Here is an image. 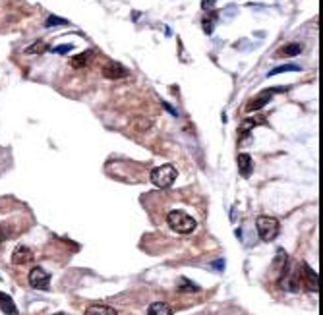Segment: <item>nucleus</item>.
Returning <instances> with one entry per match:
<instances>
[{
    "instance_id": "20",
    "label": "nucleus",
    "mask_w": 323,
    "mask_h": 315,
    "mask_svg": "<svg viewBox=\"0 0 323 315\" xmlns=\"http://www.w3.org/2000/svg\"><path fill=\"white\" fill-rule=\"evenodd\" d=\"M72 48H74V45H58V46L52 48V52H54V54H66V52H70Z\"/></svg>"
},
{
    "instance_id": "18",
    "label": "nucleus",
    "mask_w": 323,
    "mask_h": 315,
    "mask_svg": "<svg viewBox=\"0 0 323 315\" xmlns=\"http://www.w3.org/2000/svg\"><path fill=\"white\" fill-rule=\"evenodd\" d=\"M178 290H184V292H198L200 286L194 284V282H190L188 278H180V282H178Z\"/></svg>"
},
{
    "instance_id": "27",
    "label": "nucleus",
    "mask_w": 323,
    "mask_h": 315,
    "mask_svg": "<svg viewBox=\"0 0 323 315\" xmlns=\"http://www.w3.org/2000/svg\"><path fill=\"white\" fill-rule=\"evenodd\" d=\"M0 280H2V278H0Z\"/></svg>"
},
{
    "instance_id": "14",
    "label": "nucleus",
    "mask_w": 323,
    "mask_h": 315,
    "mask_svg": "<svg viewBox=\"0 0 323 315\" xmlns=\"http://www.w3.org/2000/svg\"><path fill=\"white\" fill-rule=\"evenodd\" d=\"M257 124H265V120L263 116H254V118H246L240 124V135H248V132L252 130V128H255Z\"/></svg>"
},
{
    "instance_id": "26",
    "label": "nucleus",
    "mask_w": 323,
    "mask_h": 315,
    "mask_svg": "<svg viewBox=\"0 0 323 315\" xmlns=\"http://www.w3.org/2000/svg\"><path fill=\"white\" fill-rule=\"evenodd\" d=\"M54 315H66V314H54Z\"/></svg>"
},
{
    "instance_id": "11",
    "label": "nucleus",
    "mask_w": 323,
    "mask_h": 315,
    "mask_svg": "<svg viewBox=\"0 0 323 315\" xmlns=\"http://www.w3.org/2000/svg\"><path fill=\"white\" fill-rule=\"evenodd\" d=\"M0 310L6 315H18V308H16L14 300L4 292H0Z\"/></svg>"
},
{
    "instance_id": "10",
    "label": "nucleus",
    "mask_w": 323,
    "mask_h": 315,
    "mask_svg": "<svg viewBox=\"0 0 323 315\" xmlns=\"http://www.w3.org/2000/svg\"><path fill=\"white\" fill-rule=\"evenodd\" d=\"M85 315H118V312L105 304H93L85 310Z\"/></svg>"
},
{
    "instance_id": "16",
    "label": "nucleus",
    "mask_w": 323,
    "mask_h": 315,
    "mask_svg": "<svg viewBox=\"0 0 323 315\" xmlns=\"http://www.w3.org/2000/svg\"><path fill=\"white\" fill-rule=\"evenodd\" d=\"M284 72H300V66L298 64H283L279 68H273L267 72V78H273V76H279V74H284Z\"/></svg>"
},
{
    "instance_id": "1",
    "label": "nucleus",
    "mask_w": 323,
    "mask_h": 315,
    "mask_svg": "<svg viewBox=\"0 0 323 315\" xmlns=\"http://www.w3.org/2000/svg\"><path fill=\"white\" fill-rule=\"evenodd\" d=\"M166 223H168V226H170L174 232H178V234H190V232H194L196 226H198L196 219H192L188 213L178 211V209H174V211H170V213L166 215Z\"/></svg>"
},
{
    "instance_id": "5",
    "label": "nucleus",
    "mask_w": 323,
    "mask_h": 315,
    "mask_svg": "<svg viewBox=\"0 0 323 315\" xmlns=\"http://www.w3.org/2000/svg\"><path fill=\"white\" fill-rule=\"evenodd\" d=\"M300 271H302L300 275H302L304 286H306L310 292H320V276H318V273H316L308 263H302Z\"/></svg>"
},
{
    "instance_id": "19",
    "label": "nucleus",
    "mask_w": 323,
    "mask_h": 315,
    "mask_svg": "<svg viewBox=\"0 0 323 315\" xmlns=\"http://www.w3.org/2000/svg\"><path fill=\"white\" fill-rule=\"evenodd\" d=\"M43 50H46V43H43V41H37V43H33L31 46L25 48L27 54H39V52H43Z\"/></svg>"
},
{
    "instance_id": "24",
    "label": "nucleus",
    "mask_w": 323,
    "mask_h": 315,
    "mask_svg": "<svg viewBox=\"0 0 323 315\" xmlns=\"http://www.w3.org/2000/svg\"><path fill=\"white\" fill-rule=\"evenodd\" d=\"M162 107H164V109H166V111H168L170 114H174V116H176V111H174V109H172V107H170L168 103H162Z\"/></svg>"
},
{
    "instance_id": "12",
    "label": "nucleus",
    "mask_w": 323,
    "mask_h": 315,
    "mask_svg": "<svg viewBox=\"0 0 323 315\" xmlns=\"http://www.w3.org/2000/svg\"><path fill=\"white\" fill-rule=\"evenodd\" d=\"M91 56H93V50H83L81 54L70 58V66H72V68H83V66L91 60Z\"/></svg>"
},
{
    "instance_id": "13",
    "label": "nucleus",
    "mask_w": 323,
    "mask_h": 315,
    "mask_svg": "<svg viewBox=\"0 0 323 315\" xmlns=\"http://www.w3.org/2000/svg\"><path fill=\"white\" fill-rule=\"evenodd\" d=\"M147 315H172V310H170V306L164 304V302H155V304L149 306Z\"/></svg>"
},
{
    "instance_id": "8",
    "label": "nucleus",
    "mask_w": 323,
    "mask_h": 315,
    "mask_svg": "<svg viewBox=\"0 0 323 315\" xmlns=\"http://www.w3.org/2000/svg\"><path fill=\"white\" fill-rule=\"evenodd\" d=\"M33 259V251L27 248V246H18L12 253V263L14 265H25Z\"/></svg>"
},
{
    "instance_id": "25",
    "label": "nucleus",
    "mask_w": 323,
    "mask_h": 315,
    "mask_svg": "<svg viewBox=\"0 0 323 315\" xmlns=\"http://www.w3.org/2000/svg\"><path fill=\"white\" fill-rule=\"evenodd\" d=\"M223 263H225V261L219 259V261H215V267H217V269H223Z\"/></svg>"
},
{
    "instance_id": "9",
    "label": "nucleus",
    "mask_w": 323,
    "mask_h": 315,
    "mask_svg": "<svg viewBox=\"0 0 323 315\" xmlns=\"http://www.w3.org/2000/svg\"><path fill=\"white\" fill-rule=\"evenodd\" d=\"M238 170H240V174H242L244 178H250L252 176V172H254V160L250 155H238Z\"/></svg>"
},
{
    "instance_id": "22",
    "label": "nucleus",
    "mask_w": 323,
    "mask_h": 315,
    "mask_svg": "<svg viewBox=\"0 0 323 315\" xmlns=\"http://www.w3.org/2000/svg\"><path fill=\"white\" fill-rule=\"evenodd\" d=\"M8 238H10V232H8V228L0 225V244H2V242H6Z\"/></svg>"
},
{
    "instance_id": "4",
    "label": "nucleus",
    "mask_w": 323,
    "mask_h": 315,
    "mask_svg": "<svg viewBox=\"0 0 323 315\" xmlns=\"http://www.w3.org/2000/svg\"><path fill=\"white\" fill-rule=\"evenodd\" d=\"M27 280L35 290H48V286H50V275L43 267H33L29 271Z\"/></svg>"
},
{
    "instance_id": "2",
    "label": "nucleus",
    "mask_w": 323,
    "mask_h": 315,
    "mask_svg": "<svg viewBox=\"0 0 323 315\" xmlns=\"http://www.w3.org/2000/svg\"><path fill=\"white\" fill-rule=\"evenodd\" d=\"M255 228H257V234L263 242H273L275 238L279 236V230H281V225L275 217H257L255 221Z\"/></svg>"
},
{
    "instance_id": "7",
    "label": "nucleus",
    "mask_w": 323,
    "mask_h": 315,
    "mask_svg": "<svg viewBox=\"0 0 323 315\" xmlns=\"http://www.w3.org/2000/svg\"><path fill=\"white\" fill-rule=\"evenodd\" d=\"M103 76L107 79H120L128 76V70L118 62H107L103 66Z\"/></svg>"
},
{
    "instance_id": "15",
    "label": "nucleus",
    "mask_w": 323,
    "mask_h": 315,
    "mask_svg": "<svg viewBox=\"0 0 323 315\" xmlns=\"http://www.w3.org/2000/svg\"><path fill=\"white\" fill-rule=\"evenodd\" d=\"M302 52V46L298 43H290V45H284L283 48L277 50V56H298Z\"/></svg>"
},
{
    "instance_id": "17",
    "label": "nucleus",
    "mask_w": 323,
    "mask_h": 315,
    "mask_svg": "<svg viewBox=\"0 0 323 315\" xmlns=\"http://www.w3.org/2000/svg\"><path fill=\"white\" fill-rule=\"evenodd\" d=\"M58 25H68V20L58 18V16H48L45 22V27H58Z\"/></svg>"
},
{
    "instance_id": "23",
    "label": "nucleus",
    "mask_w": 323,
    "mask_h": 315,
    "mask_svg": "<svg viewBox=\"0 0 323 315\" xmlns=\"http://www.w3.org/2000/svg\"><path fill=\"white\" fill-rule=\"evenodd\" d=\"M215 2H217V0H202V8L203 10H209V8L215 6Z\"/></svg>"
},
{
    "instance_id": "21",
    "label": "nucleus",
    "mask_w": 323,
    "mask_h": 315,
    "mask_svg": "<svg viewBox=\"0 0 323 315\" xmlns=\"http://www.w3.org/2000/svg\"><path fill=\"white\" fill-rule=\"evenodd\" d=\"M213 29H215V25H213V22L209 20V18H205L203 20V31L209 35V33H213Z\"/></svg>"
},
{
    "instance_id": "6",
    "label": "nucleus",
    "mask_w": 323,
    "mask_h": 315,
    "mask_svg": "<svg viewBox=\"0 0 323 315\" xmlns=\"http://www.w3.org/2000/svg\"><path fill=\"white\" fill-rule=\"evenodd\" d=\"M277 91H284V87H281V89H267V91H263L259 97H254V99L248 103L246 111H248V112H252V111H259V109H263V107L271 101V95H273V93H277Z\"/></svg>"
},
{
    "instance_id": "3",
    "label": "nucleus",
    "mask_w": 323,
    "mask_h": 315,
    "mask_svg": "<svg viewBox=\"0 0 323 315\" xmlns=\"http://www.w3.org/2000/svg\"><path fill=\"white\" fill-rule=\"evenodd\" d=\"M176 176H178V170L172 164H162V166H157L151 170V180L159 188H170L174 184Z\"/></svg>"
}]
</instances>
